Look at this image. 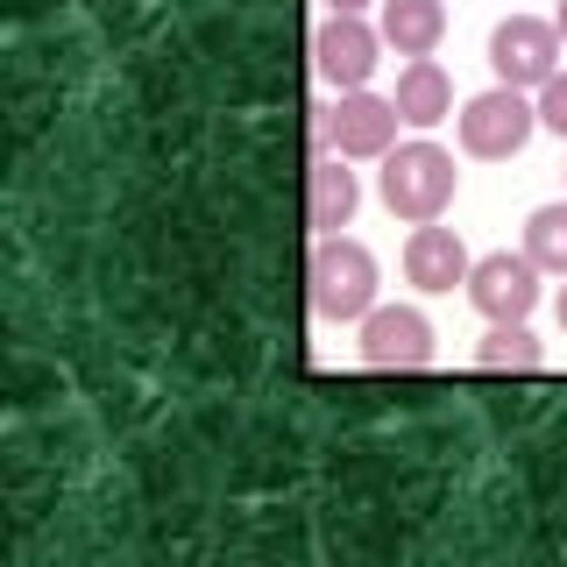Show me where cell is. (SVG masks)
<instances>
[{
  "label": "cell",
  "instance_id": "9c48e42d",
  "mask_svg": "<svg viewBox=\"0 0 567 567\" xmlns=\"http://www.w3.org/2000/svg\"><path fill=\"white\" fill-rule=\"evenodd\" d=\"M468 248H461L454 227H440V220H419L412 227V241H404V277L419 284V291H454V284H468Z\"/></svg>",
  "mask_w": 567,
  "mask_h": 567
},
{
  "label": "cell",
  "instance_id": "7c38bea8",
  "mask_svg": "<svg viewBox=\"0 0 567 567\" xmlns=\"http://www.w3.org/2000/svg\"><path fill=\"white\" fill-rule=\"evenodd\" d=\"M398 114L412 121V128H433V121L454 114V85H447V71L433 58H412L398 71Z\"/></svg>",
  "mask_w": 567,
  "mask_h": 567
},
{
  "label": "cell",
  "instance_id": "6da1fadb",
  "mask_svg": "<svg viewBox=\"0 0 567 567\" xmlns=\"http://www.w3.org/2000/svg\"><path fill=\"white\" fill-rule=\"evenodd\" d=\"M454 156L440 150V142H398V150L383 156V206L398 213V220H440V213L454 206Z\"/></svg>",
  "mask_w": 567,
  "mask_h": 567
},
{
  "label": "cell",
  "instance_id": "3957f363",
  "mask_svg": "<svg viewBox=\"0 0 567 567\" xmlns=\"http://www.w3.org/2000/svg\"><path fill=\"white\" fill-rule=\"evenodd\" d=\"M461 150L483 156V164H504V156L525 150V135L539 128V100H525L518 85H496V93H475L461 106Z\"/></svg>",
  "mask_w": 567,
  "mask_h": 567
},
{
  "label": "cell",
  "instance_id": "8fae6325",
  "mask_svg": "<svg viewBox=\"0 0 567 567\" xmlns=\"http://www.w3.org/2000/svg\"><path fill=\"white\" fill-rule=\"evenodd\" d=\"M383 43L398 58H433L440 35H447V8L440 0H383Z\"/></svg>",
  "mask_w": 567,
  "mask_h": 567
},
{
  "label": "cell",
  "instance_id": "8992f818",
  "mask_svg": "<svg viewBox=\"0 0 567 567\" xmlns=\"http://www.w3.org/2000/svg\"><path fill=\"white\" fill-rule=\"evenodd\" d=\"M362 362L369 369H433V319L419 306H369L362 312Z\"/></svg>",
  "mask_w": 567,
  "mask_h": 567
},
{
  "label": "cell",
  "instance_id": "7a4b0ae2",
  "mask_svg": "<svg viewBox=\"0 0 567 567\" xmlns=\"http://www.w3.org/2000/svg\"><path fill=\"white\" fill-rule=\"evenodd\" d=\"M306 284H312L319 319H362L377 306V256L348 235H319L312 262H306Z\"/></svg>",
  "mask_w": 567,
  "mask_h": 567
},
{
  "label": "cell",
  "instance_id": "4fadbf2b",
  "mask_svg": "<svg viewBox=\"0 0 567 567\" xmlns=\"http://www.w3.org/2000/svg\"><path fill=\"white\" fill-rule=\"evenodd\" d=\"M546 362V348H539V333L525 327V319H489V333L475 341V369H539Z\"/></svg>",
  "mask_w": 567,
  "mask_h": 567
},
{
  "label": "cell",
  "instance_id": "5b68a950",
  "mask_svg": "<svg viewBox=\"0 0 567 567\" xmlns=\"http://www.w3.org/2000/svg\"><path fill=\"white\" fill-rule=\"evenodd\" d=\"M489 71H496V85H518V93L532 85V93H539V85L560 71V29L539 22V14L496 22L489 29Z\"/></svg>",
  "mask_w": 567,
  "mask_h": 567
},
{
  "label": "cell",
  "instance_id": "e0dca14e",
  "mask_svg": "<svg viewBox=\"0 0 567 567\" xmlns=\"http://www.w3.org/2000/svg\"><path fill=\"white\" fill-rule=\"evenodd\" d=\"M554 29H560V43H567V0H560V8H554Z\"/></svg>",
  "mask_w": 567,
  "mask_h": 567
},
{
  "label": "cell",
  "instance_id": "30bf717a",
  "mask_svg": "<svg viewBox=\"0 0 567 567\" xmlns=\"http://www.w3.org/2000/svg\"><path fill=\"white\" fill-rule=\"evenodd\" d=\"M354 206H362V185H354L348 156H319V164L306 171V227L312 235H341V227L354 220Z\"/></svg>",
  "mask_w": 567,
  "mask_h": 567
},
{
  "label": "cell",
  "instance_id": "9a60e30c",
  "mask_svg": "<svg viewBox=\"0 0 567 567\" xmlns=\"http://www.w3.org/2000/svg\"><path fill=\"white\" fill-rule=\"evenodd\" d=\"M539 128H554L567 142V71H554V79L539 85Z\"/></svg>",
  "mask_w": 567,
  "mask_h": 567
},
{
  "label": "cell",
  "instance_id": "ac0fdd59",
  "mask_svg": "<svg viewBox=\"0 0 567 567\" xmlns=\"http://www.w3.org/2000/svg\"><path fill=\"white\" fill-rule=\"evenodd\" d=\"M560 333H567V284H560Z\"/></svg>",
  "mask_w": 567,
  "mask_h": 567
},
{
  "label": "cell",
  "instance_id": "5bb4252c",
  "mask_svg": "<svg viewBox=\"0 0 567 567\" xmlns=\"http://www.w3.org/2000/svg\"><path fill=\"white\" fill-rule=\"evenodd\" d=\"M525 256L539 262V270L567 277V199H560V206H539V213L525 220Z\"/></svg>",
  "mask_w": 567,
  "mask_h": 567
},
{
  "label": "cell",
  "instance_id": "52a82bcc",
  "mask_svg": "<svg viewBox=\"0 0 567 567\" xmlns=\"http://www.w3.org/2000/svg\"><path fill=\"white\" fill-rule=\"evenodd\" d=\"M468 306L483 319H532V306H539V262L511 256V248L483 256L468 270Z\"/></svg>",
  "mask_w": 567,
  "mask_h": 567
},
{
  "label": "cell",
  "instance_id": "ba28073f",
  "mask_svg": "<svg viewBox=\"0 0 567 567\" xmlns=\"http://www.w3.org/2000/svg\"><path fill=\"white\" fill-rule=\"evenodd\" d=\"M377 58H383V29H369L362 14H333V22H319V35H312V64H319V79L341 85V93L369 85Z\"/></svg>",
  "mask_w": 567,
  "mask_h": 567
},
{
  "label": "cell",
  "instance_id": "277c9868",
  "mask_svg": "<svg viewBox=\"0 0 567 567\" xmlns=\"http://www.w3.org/2000/svg\"><path fill=\"white\" fill-rule=\"evenodd\" d=\"M398 100H377L369 85H354L341 93V106H312V135L333 142L341 156H390V142H398Z\"/></svg>",
  "mask_w": 567,
  "mask_h": 567
},
{
  "label": "cell",
  "instance_id": "2e32d148",
  "mask_svg": "<svg viewBox=\"0 0 567 567\" xmlns=\"http://www.w3.org/2000/svg\"><path fill=\"white\" fill-rule=\"evenodd\" d=\"M327 8H333V14H362L369 0H327Z\"/></svg>",
  "mask_w": 567,
  "mask_h": 567
}]
</instances>
